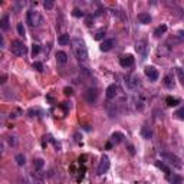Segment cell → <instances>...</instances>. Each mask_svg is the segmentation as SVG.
Listing matches in <instances>:
<instances>
[{
	"label": "cell",
	"instance_id": "36",
	"mask_svg": "<svg viewBox=\"0 0 184 184\" xmlns=\"http://www.w3.org/2000/svg\"><path fill=\"white\" fill-rule=\"evenodd\" d=\"M0 82H2V84H3V82H6V75L2 76V81H0Z\"/></svg>",
	"mask_w": 184,
	"mask_h": 184
},
{
	"label": "cell",
	"instance_id": "5",
	"mask_svg": "<svg viewBox=\"0 0 184 184\" xmlns=\"http://www.w3.org/2000/svg\"><path fill=\"white\" fill-rule=\"evenodd\" d=\"M109 167H111V163H109V158L106 157V155H104V157L101 158V163H99L98 168H96V173H98L99 176H102V174H105L106 171L109 170Z\"/></svg>",
	"mask_w": 184,
	"mask_h": 184
},
{
	"label": "cell",
	"instance_id": "30",
	"mask_svg": "<svg viewBox=\"0 0 184 184\" xmlns=\"http://www.w3.org/2000/svg\"><path fill=\"white\" fill-rule=\"evenodd\" d=\"M72 14H73L75 17H84V16H85V13H84L82 10H79V9H73Z\"/></svg>",
	"mask_w": 184,
	"mask_h": 184
},
{
	"label": "cell",
	"instance_id": "14",
	"mask_svg": "<svg viewBox=\"0 0 184 184\" xmlns=\"http://www.w3.org/2000/svg\"><path fill=\"white\" fill-rule=\"evenodd\" d=\"M122 140H124V134L114 133L112 135H111V141H109V143L111 144H119V143H122Z\"/></svg>",
	"mask_w": 184,
	"mask_h": 184
},
{
	"label": "cell",
	"instance_id": "25",
	"mask_svg": "<svg viewBox=\"0 0 184 184\" xmlns=\"http://www.w3.org/2000/svg\"><path fill=\"white\" fill-rule=\"evenodd\" d=\"M104 36H105V29H99V30L96 32V35H95V39L96 41H102Z\"/></svg>",
	"mask_w": 184,
	"mask_h": 184
},
{
	"label": "cell",
	"instance_id": "23",
	"mask_svg": "<svg viewBox=\"0 0 184 184\" xmlns=\"http://www.w3.org/2000/svg\"><path fill=\"white\" fill-rule=\"evenodd\" d=\"M165 102H167L168 106H176L180 101H178L177 98H173V96H167V98H165Z\"/></svg>",
	"mask_w": 184,
	"mask_h": 184
},
{
	"label": "cell",
	"instance_id": "3",
	"mask_svg": "<svg viewBox=\"0 0 184 184\" xmlns=\"http://www.w3.org/2000/svg\"><path fill=\"white\" fill-rule=\"evenodd\" d=\"M26 19H27V23L30 24V26H41V24L43 23V17H42V14L36 10L27 12Z\"/></svg>",
	"mask_w": 184,
	"mask_h": 184
},
{
	"label": "cell",
	"instance_id": "12",
	"mask_svg": "<svg viewBox=\"0 0 184 184\" xmlns=\"http://www.w3.org/2000/svg\"><path fill=\"white\" fill-rule=\"evenodd\" d=\"M137 19H138V22L143 23V24H148V23H151V20H153L151 16H150V13H138Z\"/></svg>",
	"mask_w": 184,
	"mask_h": 184
},
{
	"label": "cell",
	"instance_id": "13",
	"mask_svg": "<svg viewBox=\"0 0 184 184\" xmlns=\"http://www.w3.org/2000/svg\"><path fill=\"white\" fill-rule=\"evenodd\" d=\"M112 46H114V41H112V39H106V41H104L102 43H101L99 49H101L102 52H108V51H111V49H112Z\"/></svg>",
	"mask_w": 184,
	"mask_h": 184
},
{
	"label": "cell",
	"instance_id": "19",
	"mask_svg": "<svg viewBox=\"0 0 184 184\" xmlns=\"http://www.w3.org/2000/svg\"><path fill=\"white\" fill-rule=\"evenodd\" d=\"M164 86L165 88H173L174 86V81H173V75H165V78H164Z\"/></svg>",
	"mask_w": 184,
	"mask_h": 184
},
{
	"label": "cell",
	"instance_id": "21",
	"mask_svg": "<svg viewBox=\"0 0 184 184\" xmlns=\"http://www.w3.org/2000/svg\"><path fill=\"white\" fill-rule=\"evenodd\" d=\"M155 165H157V167L160 168V170H163L164 173L167 174V177L170 176V167H167V165H165L164 163H161V161H155Z\"/></svg>",
	"mask_w": 184,
	"mask_h": 184
},
{
	"label": "cell",
	"instance_id": "26",
	"mask_svg": "<svg viewBox=\"0 0 184 184\" xmlns=\"http://www.w3.org/2000/svg\"><path fill=\"white\" fill-rule=\"evenodd\" d=\"M33 165H35V168H36V170H41V168L43 167V160H42V158H38V160H35Z\"/></svg>",
	"mask_w": 184,
	"mask_h": 184
},
{
	"label": "cell",
	"instance_id": "18",
	"mask_svg": "<svg viewBox=\"0 0 184 184\" xmlns=\"http://www.w3.org/2000/svg\"><path fill=\"white\" fill-rule=\"evenodd\" d=\"M69 42H72V41H71V38H69V35H68V33H63V35H61V36L58 38V43L62 45V46H65V45H69Z\"/></svg>",
	"mask_w": 184,
	"mask_h": 184
},
{
	"label": "cell",
	"instance_id": "32",
	"mask_svg": "<svg viewBox=\"0 0 184 184\" xmlns=\"http://www.w3.org/2000/svg\"><path fill=\"white\" fill-rule=\"evenodd\" d=\"M177 73H178V78H180L181 85L184 86V71H181V69H177Z\"/></svg>",
	"mask_w": 184,
	"mask_h": 184
},
{
	"label": "cell",
	"instance_id": "1",
	"mask_svg": "<svg viewBox=\"0 0 184 184\" xmlns=\"http://www.w3.org/2000/svg\"><path fill=\"white\" fill-rule=\"evenodd\" d=\"M71 46H72V52H73V55L76 56V59L79 62H82V63L88 62V49H86L85 42L82 41L81 38L72 39Z\"/></svg>",
	"mask_w": 184,
	"mask_h": 184
},
{
	"label": "cell",
	"instance_id": "22",
	"mask_svg": "<svg viewBox=\"0 0 184 184\" xmlns=\"http://www.w3.org/2000/svg\"><path fill=\"white\" fill-rule=\"evenodd\" d=\"M165 32H167V26H165V24H161V26H158L157 29L154 30V35H155V36H161V35L165 33Z\"/></svg>",
	"mask_w": 184,
	"mask_h": 184
},
{
	"label": "cell",
	"instance_id": "28",
	"mask_svg": "<svg viewBox=\"0 0 184 184\" xmlns=\"http://www.w3.org/2000/svg\"><path fill=\"white\" fill-rule=\"evenodd\" d=\"M176 116H177L178 119H184V106H181L180 109L176 111Z\"/></svg>",
	"mask_w": 184,
	"mask_h": 184
},
{
	"label": "cell",
	"instance_id": "29",
	"mask_svg": "<svg viewBox=\"0 0 184 184\" xmlns=\"http://www.w3.org/2000/svg\"><path fill=\"white\" fill-rule=\"evenodd\" d=\"M39 52H41V46H39V45H36V43H33L32 45V55H38Z\"/></svg>",
	"mask_w": 184,
	"mask_h": 184
},
{
	"label": "cell",
	"instance_id": "17",
	"mask_svg": "<svg viewBox=\"0 0 184 184\" xmlns=\"http://www.w3.org/2000/svg\"><path fill=\"white\" fill-rule=\"evenodd\" d=\"M168 180H170L171 184H183L184 178L178 174H173V176H168Z\"/></svg>",
	"mask_w": 184,
	"mask_h": 184
},
{
	"label": "cell",
	"instance_id": "20",
	"mask_svg": "<svg viewBox=\"0 0 184 184\" xmlns=\"http://www.w3.org/2000/svg\"><path fill=\"white\" fill-rule=\"evenodd\" d=\"M0 27L3 29V30H7L9 29V14H4L2 17V20H0Z\"/></svg>",
	"mask_w": 184,
	"mask_h": 184
},
{
	"label": "cell",
	"instance_id": "33",
	"mask_svg": "<svg viewBox=\"0 0 184 184\" xmlns=\"http://www.w3.org/2000/svg\"><path fill=\"white\" fill-rule=\"evenodd\" d=\"M33 68L36 69V71H39V72L43 71V65H42L41 62H35V63H33Z\"/></svg>",
	"mask_w": 184,
	"mask_h": 184
},
{
	"label": "cell",
	"instance_id": "7",
	"mask_svg": "<svg viewBox=\"0 0 184 184\" xmlns=\"http://www.w3.org/2000/svg\"><path fill=\"white\" fill-rule=\"evenodd\" d=\"M135 49L137 52L141 55V59L147 58V53H148V46H147V41H138L135 43Z\"/></svg>",
	"mask_w": 184,
	"mask_h": 184
},
{
	"label": "cell",
	"instance_id": "16",
	"mask_svg": "<svg viewBox=\"0 0 184 184\" xmlns=\"http://www.w3.org/2000/svg\"><path fill=\"white\" fill-rule=\"evenodd\" d=\"M56 61H58V63H66L68 62V55L62 51L56 52Z\"/></svg>",
	"mask_w": 184,
	"mask_h": 184
},
{
	"label": "cell",
	"instance_id": "8",
	"mask_svg": "<svg viewBox=\"0 0 184 184\" xmlns=\"http://www.w3.org/2000/svg\"><path fill=\"white\" fill-rule=\"evenodd\" d=\"M85 98L89 104H95L98 99V89L96 88H89L85 94Z\"/></svg>",
	"mask_w": 184,
	"mask_h": 184
},
{
	"label": "cell",
	"instance_id": "34",
	"mask_svg": "<svg viewBox=\"0 0 184 184\" xmlns=\"http://www.w3.org/2000/svg\"><path fill=\"white\" fill-rule=\"evenodd\" d=\"M63 92H65V95H72V88H65Z\"/></svg>",
	"mask_w": 184,
	"mask_h": 184
},
{
	"label": "cell",
	"instance_id": "15",
	"mask_svg": "<svg viewBox=\"0 0 184 184\" xmlns=\"http://www.w3.org/2000/svg\"><path fill=\"white\" fill-rule=\"evenodd\" d=\"M141 135H143V138H145V140H150L151 137H153V131H151L150 127L144 125L143 128H141Z\"/></svg>",
	"mask_w": 184,
	"mask_h": 184
},
{
	"label": "cell",
	"instance_id": "35",
	"mask_svg": "<svg viewBox=\"0 0 184 184\" xmlns=\"http://www.w3.org/2000/svg\"><path fill=\"white\" fill-rule=\"evenodd\" d=\"M178 38H180V41H184V30L178 32Z\"/></svg>",
	"mask_w": 184,
	"mask_h": 184
},
{
	"label": "cell",
	"instance_id": "31",
	"mask_svg": "<svg viewBox=\"0 0 184 184\" xmlns=\"http://www.w3.org/2000/svg\"><path fill=\"white\" fill-rule=\"evenodd\" d=\"M53 4H55V3H53V0H46V2L43 3V7L49 10V9H52V7H53Z\"/></svg>",
	"mask_w": 184,
	"mask_h": 184
},
{
	"label": "cell",
	"instance_id": "27",
	"mask_svg": "<svg viewBox=\"0 0 184 184\" xmlns=\"http://www.w3.org/2000/svg\"><path fill=\"white\" fill-rule=\"evenodd\" d=\"M17 33L20 35V36H24V33H26V30H24V26H23V23H17Z\"/></svg>",
	"mask_w": 184,
	"mask_h": 184
},
{
	"label": "cell",
	"instance_id": "24",
	"mask_svg": "<svg viewBox=\"0 0 184 184\" xmlns=\"http://www.w3.org/2000/svg\"><path fill=\"white\" fill-rule=\"evenodd\" d=\"M16 163H17V165H24L26 158H24L23 154H17V155H16Z\"/></svg>",
	"mask_w": 184,
	"mask_h": 184
},
{
	"label": "cell",
	"instance_id": "11",
	"mask_svg": "<svg viewBox=\"0 0 184 184\" xmlns=\"http://www.w3.org/2000/svg\"><path fill=\"white\" fill-rule=\"evenodd\" d=\"M119 65L122 68H131L134 65V56L133 55H125L122 58L119 59Z\"/></svg>",
	"mask_w": 184,
	"mask_h": 184
},
{
	"label": "cell",
	"instance_id": "10",
	"mask_svg": "<svg viewBox=\"0 0 184 184\" xmlns=\"http://www.w3.org/2000/svg\"><path fill=\"white\" fill-rule=\"evenodd\" d=\"M125 82H127V85H128V88L130 89H135L137 86H138V84H140V78H138L135 73H133V75L127 76Z\"/></svg>",
	"mask_w": 184,
	"mask_h": 184
},
{
	"label": "cell",
	"instance_id": "2",
	"mask_svg": "<svg viewBox=\"0 0 184 184\" xmlns=\"http://www.w3.org/2000/svg\"><path fill=\"white\" fill-rule=\"evenodd\" d=\"M10 51L14 56H24L27 53V48L24 46L23 42L20 41H13L10 45Z\"/></svg>",
	"mask_w": 184,
	"mask_h": 184
},
{
	"label": "cell",
	"instance_id": "6",
	"mask_svg": "<svg viewBox=\"0 0 184 184\" xmlns=\"http://www.w3.org/2000/svg\"><path fill=\"white\" fill-rule=\"evenodd\" d=\"M106 98L108 99H115L116 96L121 94V89H119V86L116 85V84H112V85H109L108 88H106Z\"/></svg>",
	"mask_w": 184,
	"mask_h": 184
},
{
	"label": "cell",
	"instance_id": "4",
	"mask_svg": "<svg viewBox=\"0 0 184 184\" xmlns=\"http://www.w3.org/2000/svg\"><path fill=\"white\" fill-rule=\"evenodd\" d=\"M161 157H163L165 161H168L171 165H174L176 168H181V161H180V158H178L176 154H173V153H161Z\"/></svg>",
	"mask_w": 184,
	"mask_h": 184
},
{
	"label": "cell",
	"instance_id": "9",
	"mask_svg": "<svg viewBox=\"0 0 184 184\" xmlns=\"http://www.w3.org/2000/svg\"><path fill=\"white\" fill-rule=\"evenodd\" d=\"M144 73L147 75V78H150V81H157L158 79V71L154 66H145Z\"/></svg>",
	"mask_w": 184,
	"mask_h": 184
}]
</instances>
